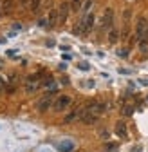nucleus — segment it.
Here are the masks:
<instances>
[{
  "instance_id": "1",
  "label": "nucleus",
  "mask_w": 148,
  "mask_h": 152,
  "mask_svg": "<svg viewBox=\"0 0 148 152\" xmlns=\"http://www.w3.org/2000/svg\"><path fill=\"white\" fill-rule=\"evenodd\" d=\"M42 85H44V80H40V74H31V76H27L25 82H24V91L27 94H34Z\"/></svg>"
},
{
  "instance_id": "2",
  "label": "nucleus",
  "mask_w": 148,
  "mask_h": 152,
  "mask_svg": "<svg viewBox=\"0 0 148 152\" xmlns=\"http://www.w3.org/2000/svg\"><path fill=\"white\" fill-rule=\"evenodd\" d=\"M136 36L139 38V40H146L148 42V18H144V16H139L137 18Z\"/></svg>"
},
{
  "instance_id": "3",
  "label": "nucleus",
  "mask_w": 148,
  "mask_h": 152,
  "mask_svg": "<svg viewBox=\"0 0 148 152\" xmlns=\"http://www.w3.org/2000/svg\"><path fill=\"white\" fill-rule=\"evenodd\" d=\"M52 103H54V91H49L36 102V109H38V112H45Z\"/></svg>"
},
{
  "instance_id": "4",
  "label": "nucleus",
  "mask_w": 148,
  "mask_h": 152,
  "mask_svg": "<svg viewBox=\"0 0 148 152\" xmlns=\"http://www.w3.org/2000/svg\"><path fill=\"white\" fill-rule=\"evenodd\" d=\"M112 24H114V11H112V7H107V9L103 11V16H101L99 29H101V31L112 29Z\"/></svg>"
},
{
  "instance_id": "5",
  "label": "nucleus",
  "mask_w": 148,
  "mask_h": 152,
  "mask_svg": "<svg viewBox=\"0 0 148 152\" xmlns=\"http://www.w3.org/2000/svg\"><path fill=\"white\" fill-rule=\"evenodd\" d=\"M70 103H72L70 96H67V94H60V96L54 100L52 107H54V110H56V112H62V110H67L70 107Z\"/></svg>"
},
{
  "instance_id": "6",
  "label": "nucleus",
  "mask_w": 148,
  "mask_h": 152,
  "mask_svg": "<svg viewBox=\"0 0 148 152\" xmlns=\"http://www.w3.org/2000/svg\"><path fill=\"white\" fill-rule=\"evenodd\" d=\"M56 13H58V20H56V24H58V26H63L65 20H67V16H69V13H70L69 2H62V4L56 7Z\"/></svg>"
},
{
  "instance_id": "7",
  "label": "nucleus",
  "mask_w": 148,
  "mask_h": 152,
  "mask_svg": "<svg viewBox=\"0 0 148 152\" xmlns=\"http://www.w3.org/2000/svg\"><path fill=\"white\" fill-rule=\"evenodd\" d=\"M81 123H85V125H94L98 120H99V114H94V112H89V110H83L81 112Z\"/></svg>"
},
{
  "instance_id": "8",
  "label": "nucleus",
  "mask_w": 148,
  "mask_h": 152,
  "mask_svg": "<svg viewBox=\"0 0 148 152\" xmlns=\"http://www.w3.org/2000/svg\"><path fill=\"white\" fill-rule=\"evenodd\" d=\"M94 22H96V18H94V15H92V13H89V15L83 16V34H89L92 31Z\"/></svg>"
},
{
  "instance_id": "9",
  "label": "nucleus",
  "mask_w": 148,
  "mask_h": 152,
  "mask_svg": "<svg viewBox=\"0 0 148 152\" xmlns=\"http://www.w3.org/2000/svg\"><path fill=\"white\" fill-rule=\"evenodd\" d=\"M83 110H89V112H94V114H99V116H101V112H103V103L92 100V102H89V103L83 107Z\"/></svg>"
},
{
  "instance_id": "10",
  "label": "nucleus",
  "mask_w": 148,
  "mask_h": 152,
  "mask_svg": "<svg viewBox=\"0 0 148 152\" xmlns=\"http://www.w3.org/2000/svg\"><path fill=\"white\" fill-rule=\"evenodd\" d=\"M130 16H132V11L126 7V9L123 11V34H121L125 40L128 38V22H130Z\"/></svg>"
},
{
  "instance_id": "11",
  "label": "nucleus",
  "mask_w": 148,
  "mask_h": 152,
  "mask_svg": "<svg viewBox=\"0 0 148 152\" xmlns=\"http://www.w3.org/2000/svg\"><path fill=\"white\" fill-rule=\"evenodd\" d=\"M81 112H83V107H78V109H74L72 112H69L67 116L63 118V123H72V121H76L78 118H81Z\"/></svg>"
},
{
  "instance_id": "12",
  "label": "nucleus",
  "mask_w": 148,
  "mask_h": 152,
  "mask_svg": "<svg viewBox=\"0 0 148 152\" xmlns=\"http://www.w3.org/2000/svg\"><path fill=\"white\" fill-rule=\"evenodd\" d=\"M116 136L121 138V140H125L128 136V129H126V123L125 121H118L116 123Z\"/></svg>"
},
{
  "instance_id": "13",
  "label": "nucleus",
  "mask_w": 148,
  "mask_h": 152,
  "mask_svg": "<svg viewBox=\"0 0 148 152\" xmlns=\"http://www.w3.org/2000/svg\"><path fill=\"white\" fill-rule=\"evenodd\" d=\"M16 87H18V76H11V78L7 80V85H6V91L11 94V92H15L16 91Z\"/></svg>"
},
{
  "instance_id": "14",
  "label": "nucleus",
  "mask_w": 148,
  "mask_h": 152,
  "mask_svg": "<svg viewBox=\"0 0 148 152\" xmlns=\"http://www.w3.org/2000/svg\"><path fill=\"white\" fill-rule=\"evenodd\" d=\"M119 36H121L119 29H110V31H108V44H116V42H119Z\"/></svg>"
},
{
  "instance_id": "15",
  "label": "nucleus",
  "mask_w": 148,
  "mask_h": 152,
  "mask_svg": "<svg viewBox=\"0 0 148 152\" xmlns=\"http://www.w3.org/2000/svg\"><path fill=\"white\" fill-rule=\"evenodd\" d=\"M56 147H58L60 152H70L74 145H72V141H62V143H58Z\"/></svg>"
},
{
  "instance_id": "16",
  "label": "nucleus",
  "mask_w": 148,
  "mask_h": 152,
  "mask_svg": "<svg viewBox=\"0 0 148 152\" xmlns=\"http://www.w3.org/2000/svg\"><path fill=\"white\" fill-rule=\"evenodd\" d=\"M13 9V0H2V16L9 15Z\"/></svg>"
},
{
  "instance_id": "17",
  "label": "nucleus",
  "mask_w": 148,
  "mask_h": 152,
  "mask_svg": "<svg viewBox=\"0 0 148 152\" xmlns=\"http://www.w3.org/2000/svg\"><path fill=\"white\" fill-rule=\"evenodd\" d=\"M40 6H42V0H29V11L31 13H38Z\"/></svg>"
},
{
  "instance_id": "18",
  "label": "nucleus",
  "mask_w": 148,
  "mask_h": 152,
  "mask_svg": "<svg viewBox=\"0 0 148 152\" xmlns=\"http://www.w3.org/2000/svg\"><path fill=\"white\" fill-rule=\"evenodd\" d=\"M69 6H70V11L76 13L81 9V0H69Z\"/></svg>"
},
{
  "instance_id": "19",
  "label": "nucleus",
  "mask_w": 148,
  "mask_h": 152,
  "mask_svg": "<svg viewBox=\"0 0 148 152\" xmlns=\"http://www.w3.org/2000/svg\"><path fill=\"white\" fill-rule=\"evenodd\" d=\"M139 47H141V53H143V54L148 53V42H146V40H141V45H139Z\"/></svg>"
},
{
  "instance_id": "20",
  "label": "nucleus",
  "mask_w": 148,
  "mask_h": 152,
  "mask_svg": "<svg viewBox=\"0 0 148 152\" xmlns=\"http://www.w3.org/2000/svg\"><path fill=\"white\" fill-rule=\"evenodd\" d=\"M132 112H134V107H132V105H126V107H125V110H123L125 116H130Z\"/></svg>"
},
{
  "instance_id": "21",
  "label": "nucleus",
  "mask_w": 148,
  "mask_h": 152,
  "mask_svg": "<svg viewBox=\"0 0 148 152\" xmlns=\"http://www.w3.org/2000/svg\"><path fill=\"white\" fill-rule=\"evenodd\" d=\"M90 6H92V0H85V2L81 4V7H83L85 11H89V9H90Z\"/></svg>"
},
{
  "instance_id": "22",
  "label": "nucleus",
  "mask_w": 148,
  "mask_h": 152,
  "mask_svg": "<svg viewBox=\"0 0 148 152\" xmlns=\"http://www.w3.org/2000/svg\"><path fill=\"white\" fill-rule=\"evenodd\" d=\"M6 85H7V82L2 78V76H0V92H2V91H6Z\"/></svg>"
},
{
  "instance_id": "23",
  "label": "nucleus",
  "mask_w": 148,
  "mask_h": 152,
  "mask_svg": "<svg viewBox=\"0 0 148 152\" xmlns=\"http://www.w3.org/2000/svg\"><path fill=\"white\" fill-rule=\"evenodd\" d=\"M18 4L22 7H29V0H18Z\"/></svg>"
},
{
  "instance_id": "24",
  "label": "nucleus",
  "mask_w": 148,
  "mask_h": 152,
  "mask_svg": "<svg viewBox=\"0 0 148 152\" xmlns=\"http://www.w3.org/2000/svg\"><path fill=\"white\" fill-rule=\"evenodd\" d=\"M80 69H83V71H89V64H80Z\"/></svg>"
},
{
  "instance_id": "25",
  "label": "nucleus",
  "mask_w": 148,
  "mask_h": 152,
  "mask_svg": "<svg viewBox=\"0 0 148 152\" xmlns=\"http://www.w3.org/2000/svg\"><path fill=\"white\" fill-rule=\"evenodd\" d=\"M99 136H103V138H107V136H108V132H107V130H101V132H99Z\"/></svg>"
}]
</instances>
